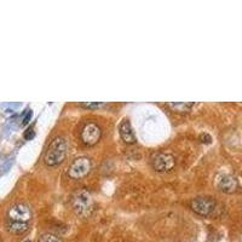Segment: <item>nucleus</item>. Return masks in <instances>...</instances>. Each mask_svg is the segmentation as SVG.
Returning <instances> with one entry per match:
<instances>
[{"label": "nucleus", "mask_w": 242, "mask_h": 242, "mask_svg": "<svg viewBox=\"0 0 242 242\" xmlns=\"http://www.w3.org/2000/svg\"><path fill=\"white\" fill-rule=\"evenodd\" d=\"M24 242H31V241H29V240H27V241H24Z\"/></svg>", "instance_id": "17"}, {"label": "nucleus", "mask_w": 242, "mask_h": 242, "mask_svg": "<svg viewBox=\"0 0 242 242\" xmlns=\"http://www.w3.org/2000/svg\"><path fill=\"white\" fill-rule=\"evenodd\" d=\"M91 168H92V162L88 157H76L67 168V176L71 179H81L90 173Z\"/></svg>", "instance_id": "4"}, {"label": "nucleus", "mask_w": 242, "mask_h": 242, "mask_svg": "<svg viewBox=\"0 0 242 242\" xmlns=\"http://www.w3.org/2000/svg\"><path fill=\"white\" fill-rule=\"evenodd\" d=\"M80 136H81L82 143H85L86 145H94L101 139V127L94 122H88L82 127Z\"/></svg>", "instance_id": "6"}, {"label": "nucleus", "mask_w": 242, "mask_h": 242, "mask_svg": "<svg viewBox=\"0 0 242 242\" xmlns=\"http://www.w3.org/2000/svg\"><path fill=\"white\" fill-rule=\"evenodd\" d=\"M119 132H120V136L122 138V141L127 143V144H134L136 143V134L133 132L132 125L128 119H124L121 121V124L119 126Z\"/></svg>", "instance_id": "9"}, {"label": "nucleus", "mask_w": 242, "mask_h": 242, "mask_svg": "<svg viewBox=\"0 0 242 242\" xmlns=\"http://www.w3.org/2000/svg\"><path fill=\"white\" fill-rule=\"evenodd\" d=\"M200 139L203 142V143H211L212 142V137L208 134V133H202L200 136Z\"/></svg>", "instance_id": "15"}, {"label": "nucleus", "mask_w": 242, "mask_h": 242, "mask_svg": "<svg viewBox=\"0 0 242 242\" xmlns=\"http://www.w3.org/2000/svg\"><path fill=\"white\" fill-rule=\"evenodd\" d=\"M31 115H33V113H31V110H29V111L27 113V115L24 116L23 121H22V124H23V125H27V124L29 122V120L31 119Z\"/></svg>", "instance_id": "16"}, {"label": "nucleus", "mask_w": 242, "mask_h": 242, "mask_svg": "<svg viewBox=\"0 0 242 242\" xmlns=\"http://www.w3.org/2000/svg\"><path fill=\"white\" fill-rule=\"evenodd\" d=\"M33 213L29 205L24 202H17L12 205L6 213V222H17V223H28L31 222Z\"/></svg>", "instance_id": "3"}, {"label": "nucleus", "mask_w": 242, "mask_h": 242, "mask_svg": "<svg viewBox=\"0 0 242 242\" xmlns=\"http://www.w3.org/2000/svg\"><path fill=\"white\" fill-rule=\"evenodd\" d=\"M34 136H35V132H34V130H33L31 127H29L23 134L24 139H27V141H31V138H34Z\"/></svg>", "instance_id": "14"}, {"label": "nucleus", "mask_w": 242, "mask_h": 242, "mask_svg": "<svg viewBox=\"0 0 242 242\" xmlns=\"http://www.w3.org/2000/svg\"><path fill=\"white\" fill-rule=\"evenodd\" d=\"M153 167L157 172H167L172 170L176 165V160L171 154L159 153L153 157Z\"/></svg>", "instance_id": "7"}, {"label": "nucleus", "mask_w": 242, "mask_h": 242, "mask_svg": "<svg viewBox=\"0 0 242 242\" xmlns=\"http://www.w3.org/2000/svg\"><path fill=\"white\" fill-rule=\"evenodd\" d=\"M216 185L220 191L225 194H233L239 189V182L231 174H220L217 178Z\"/></svg>", "instance_id": "8"}, {"label": "nucleus", "mask_w": 242, "mask_h": 242, "mask_svg": "<svg viewBox=\"0 0 242 242\" xmlns=\"http://www.w3.org/2000/svg\"><path fill=\"white\" fill-rule=\"evenodd\" d=\"M65 155H67V141L63 137H56L53 141H51L44 155V162L50 167H53L62 164L65 159Z\"/></svg>", "instance_id": "2"}, {"label": "nucleus", "mask_w": 242, "mask_h": 242, "mask_svg": "<svg viewBox=\"0 0 242 242\" xmlns=\"http://www.w3.org/2000/svg\"><path fill=\"white\" fill-rule=\"evenodd\" d=\"M39 242H62V241H61V239H59L58 236L51 234V233H46V234L40 236Z\"/></svg>", "instance_id": "12"}, {"label": "nucleus", "mask_w": 242, "mask_h": 242, "mask_svg": "<svg viewBox=\"0 0 242 242\" xmlns=\"http://www.w3.org/2000/svg\"><path fill=\"white\" fill-rule=\"evenodd\" d=\"M194 105L195 104L191 102H170V103H167V107L170 109H172L173 111H178V113H188Z\"/></svg>", "instance_id": "10"}, {"label": "nucleus", "mask_w": 242, "mask_h": 242, "mask_svg": "<svg viewBox=\"0 0 242 242\" xmlns=\"http://www.w3.org/2000/svg\"><path fill=\"white\" fill-rule=\"evenodd\" d=\"M104 105V103H99V102H90V103H82L81 107L87 108V109H96V108H101Z\"/></svg>", "instance_id": "13"}, {"label": "nucleus", "mask_w": 242, "mask_h": 242, "mask_svg": "<svg viewBox=\"0 0 242 242\" xmlns=\"http://www.w3.org/2000/svg\"><path fill=\"white\" fill-rule=\"evenodd\" d=\"M190 208L197 214L207 217V216L212 214V212L214 211L216 201L211 196H197L190 201Z\"/></svg>", "instance_id": "5"}, {"label": "nucleus", "mask_w": 242, "mask_h": 242, "mask_svg": "<svg viewBox=\"0 0 242 242\" xmlns=\"http://www.w3.org/2000/svg\"><path fill=\"white\" fill-rule=\"evenodd\" d=\"M6 228L11 234H23L29 229L28 223H17V222H6Z\"/></svg>", "instance_id": "11"}, {"label": "nucleus", "mask_w": 242, "mask_h": 242, "mask_svg": "<svg viewBox=\"0 0 242 242\" xmlns=\"http://www.w3.org/2000/svg\"><path fill=\"white\" fill-rule=\"evenodd\" d=\"M70 203L73 211L81 218H88L94 210L92 195L85 189H80L75 191L71 196Z\"/></svg>", "instance_id": "1"}]
</instances>
